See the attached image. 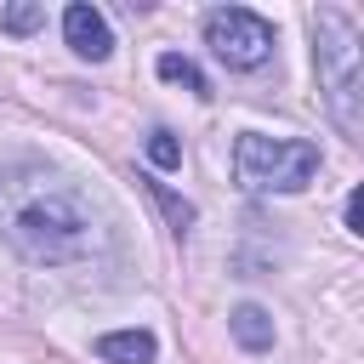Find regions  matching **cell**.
<instances>
[{
  "mask_svg": "<svg viewBox=\"0 0 364 364\" xmlns=\"http://www.w3.org/2000/svg\"><path fill=\"white\" fill-rule=\"evenodd\" d=\"M0 239L34 267H68L102 245V228L80 182L51 165H11L0 171Z\"/></svg>",
  "mask_w": 364,
  "mask_h": 364,
  "instance_id": "cell-1",
  "label": "cell"
},
{
  "mask_svg": "<svg viewBox=\"0 0 364 364\" xmlns=\"http://www.w3.org/2000/svg\"><path fill=\"white\" fill-rule=\"evenodd\" d=\"M313 63H318V91L341 136L364 131V34L341 6H318L313 17Z\"/></svg>",
  "mask_w": 364,
  "mask_h": 364,
  "instance_id": "cell-2",
  "label": "cell"
},
{
  "mask_svg": "<svg viewBox=\"0 0 364 364\" xmlns=\"http://www.w3.org/2000/svg\"><path fill=\"white\" fill-rule=\"evenodd\" d=\"M313 176H318V148L301 136L245 131L233 142V182L245 193H301Z\"/></svg>",
  "mask_w": 364,
  "mask_h": 364,
  "instance_id": "cell-3",
  "label": "cell"
},
{
  "mask_svg": "<svg viewBox=\"0 0 364 364\" xmlns=\"http://www.w3.org/2000/svg\"><path fill=\"white\" fill-rule=\"evenodd\" d=\"M205 46L228 68H262L273 57V23L250 6H216L205 11Z\"/></svg>",
  "mask_w": 364,
  "mask_h": 364,
  "instance_id": "cell-4",
  "label": "cell"
},
{
  "mask_svg": "<svg viewBox=\"0 0 364 364\" xmlns=\"http://www.w3.org/2000/svg\"><path fill=\"white\" fill-rule=\"evenodd\" d=\"M63 40H68V46H74V57H85V63H102V57L114 51L108 17H102L91 0H74V6L63 11Z\"/></svg>",
  "mask_w": 364,
  "mask_h": 364,
  "instance_id": "cell-5",
  "label": "cell"
},
{
  "mask_svg": "<svg viewBox=\"0 0 364 364\" xmlns=\"http://www.w3.org/2000/svg\"><path fill=\"white\" fill-rule=\"evenodd\" d=\"M154 353H159V341L148 330H108V336H97V358L102 364H154Z\"/></svg>",
  "mask_w": 364,
  "mask_h": 364,
  "instance_id": "cell-6",
  "label": "cell"
},
{
  "mask_svg": "<svg viewBox=\"0 0 364 364\" xmlns=\"http://www.w3.org/2000/svg\"><path fill=\"white\" fill-rule=\"evenodd\" d=\"M228 330H233V341H239L245 353H267V347H273V318H267V307H256V301L233 307V313H228Z\"/></svg>",
  "mask_w": 364,
  "mask_h": 364,
  "instance_id": "cell-7",
  "label": "cell"
},
{
  "mask_svg": "<svg viewBox=\"0 0 364 364\" xmlns=\"http://www.w3.org/2000/svg\"><path fill=\"white\" fill-rule=\"evenodd\" d=\"M154 74H159V80H171V85H188L193 97H210V80H205L182 51H159V57H154Z\"/></svg>",
  "mask_w": 364,
  "mask_h": 364,
  "instance_id": "cell-8",
  "label": "cell"
},
{
  "mask_svg": "<svg viewBox=\"0 0 364 364\" xmlns=\"http://www.w3.org/2000/svg\"><path fill=\"white\" fill-rule=\"evenodd\" d=\"M148 165H154V171H176V165H182V142H176L165 125L148 131Z\"/></svg>",
  "mask_w": 364,
  "mask_h": 364,
  "instance_id": "cell-9",
  "label": "cell"
},
{
  "mask_svg": "<svg viewBox=\"0 0 364 364\" xmlns=\"http://www.w3.org/2000/svg\"><path fill=\"white\" fill-rule=\"evenodd\" d=\"M148 193H154V199H159V210L171 216V233H188V228H193V205H188V199H176L165 182H148Z\"/></svg>",
  "mask_w": 364,
  "mask_h": 364,
  "instance_id": "cell-10",
  "label": "cell"
},
{
  "mask_svg": "<svg viewBox=\"0 0 364 364\" xmlns=\"http://www.w3.org/2000/svg\"><path fill=\"white\" fill-rule=\"evenodd\" d=\"M0 23H6L11 34H34V28L46 23V6H40V0H17V6L0 11Z\"/></svg>",
  "mask_w": 364,
  "mask_h": 364,
  "instance_id": "cell-11",
  "label": "cell"
},
{
  "mask_svg": "<svg viewBox=\"0 0 364 364\" xmlns=\"http://www.w3.org/2000/svg\"><path fill=\"white\" fill-rule=\"evenodd\" d=\"M341 216H347V233H364V193H358V188L347 193V210H341Z\"/></svg>",
  "mask_w": 364,
  "mask_h": 364,
  "instance_id": "cell-12",
  "label": "cell"
}]
</instances>
